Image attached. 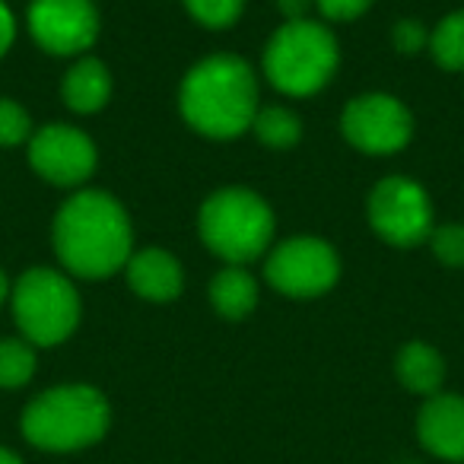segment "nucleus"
Wrapping results in <instances>:
<instances>
[{"instance_id": "1", "label": "nucleus", "mask_w": 464, "mask_h": 464, "mask_svg": "<svg viewBox=\"0 0 464 464\" xmlns=\"http://www.w3.org/2000/svg\"><path fill=\"white\" fill-rule=\"evenodd\" d=\"M52 242L71 277L105 280L124 271L134 252V226L121 200L105 191H77L54 213Z\"/></svg>"}, {"instance_id": "2", "label": "nucleus", "mask_w": 464, "mask_h": 464, "mask_svg": "<svg viewBox=\"0 0 464 464\" xmlns=\"http://www.w3.org/2000/svg\"><path fill=\"white\" fill-rule=\"evenodd\" d=\"M179 109L198 134L232 140L252 130L258 115V77L239 54H210L185 73Z\"/></svg>"}, {"instance_id": "3", "label": "nucleus", "mask_w": 464, "mask_h": 464, "mask_svg": "<svg viewBox=\"0 0 464 464\" xmlns=\"http://www.w3.org/2000/svg\"><path fill=\"white\" fill-rule=\"evenodd\" d=\"M109 401L92 385H58L33 398L23 411V436L42 451H77L109 430Z\"/></svg>"}, {"instance_id": "4", "label": "nucleus", "mask_w": 464, "mask_h": 464, "mask_svg": "<svg viewBox=\"0 0 464 464\" xmlns=\"http://www.w3.org/2000/svg\"><path fill=\"white\" fill-rule=\"evenodd\" d=\"M200 242L226 265H242L271 252L274 210L248 188H219L200 204Z\"/></svg>"}, {"instance_id": "5", "label": "nucleus", "mask_w": 464, "mask_h": 464, "mask_svg": "<svg viewBox=\"0 0 464 464\" xmlns=\"http://www.w3.org/2000/svg\"><path fill=\"white\" fill-rule=\"evenodd\" d=\"M341 48L324 23H284L265 48V73L284 96H315L334 77Z\"/></svg>"}, {"instance_id": "6", "label": "nucleus", "mask_w": 464, "mask_h": 464, "mask_svg": "<svg viewBox=\"0 0 464 464\" xmlns=\"http://www.w3.org/2000/svg\"><path fill=\"white\" fill-rule=\"evenodd\" d=\"M80 293L73 277L54 267H33L14 286V318L33 347L64 343L80 324Z\"/></svg>"}, {"instance_id": "7", "label": "nucleus", "mask_w": 464, "mask_h": 464, "mask_svg": "<svg viewBox=\"0 0 464 464\" xmlns=\"http://www.w3.org/2000/svg\"><path fill=\"white\" fill-rule=\"evenodd\" d=\"M369 226L382 242L394 248H411L430 242L432 204L423 185L404 175H388L369 194Z\"/></svg>"}, {"instance_id": "8", "label": "nucleus", "mask_w": 464, "mask_h": 464, "mask_svg": "<svg viewBox=\"0 0 464 464\" xmlns=\"http://www.w3.org/2000/svg\"><path fill=\"white\" fill-rule=\"evenodd\" d=\"M267 284L293 299L324 296L341 277V258L334 246L315 236H296L271 248L265 265Z\"/></svg>"}, {"instance_id": "9", "label": "nucleus", "mask_w": 464, "mask_h": 464, "mask_svg": "<svg viewBox=\"0 0 464 464\" xmlns=\"http://www.w3.org/2000/svg\"><path fill=\"white\" fill-rule=\"evenodd\" d=\"M347 143L369 156H392L411 143L413 115L392 92H362L350 99L341 115Z\"/></svg>"}, {"instance_id": "10", "label": "nucleus", "mask_w": 464, "mask_h": 464, "mask_svg": "<svg viewBox=\"0 0 464 464\" xmlns=\"http://www.w3.org/2000/svg\"><path fill=\"white\" fill-rule=\"evenodd\" d=\"M96 143L73 124H45L29 137V166L58 188H77L96 172Z\"/></svg>"}, {"instance_id": "11", "label": "nucleus", "mask_w": 464, "mask_h": 464, "mask_svg": "<svg viewBox=\"0 0 464 464\" xmlns=\"http://www.w3.org/2000/svg\"><path fill=\"white\" fill-rule=\"evenodd\" d=\"M29 33L42 52L73 58L96 45L99 10L92 0H33Z\"/></svg>"}, {"instance_id": "12", "label": "nucleus", "mask_w": 464, "mask_h": 464, "mask_svg": "<svg viewBox=\"0 0 464 464\" xmlns=\"http://www.w3.org/2000/svg\"><path fill=\"white\" fill-rule=\"evenodd\" d=\"M417 436L426 451L445 461H464V398L432 394L420 407Z\"/></svg>"}, {"instance_id": "13", "label": "nucleus", "mask_w": 464, "mask_h": 464, "mask_svg": "<svg viewBox=\"0 0 464 464\" xmlns=\"http://www.w3.org/2000/svg\"><path fill=\"white\" fill-rule=\"evenodd\" d=\"M128 286L147 303H172L185 286V271L166 248H140L124 265Z\"/></svg>"}, {"instance_id": "14", "label": "nucleus", "mask_w": 464, "mask_h": 464, "mask_svg": "<svg viewBox=\"0 0 464 464\" xmlns=\"http://www.w3.org/2000/svg\"><path fill=\"white\" fill-rule=\"evenodd\" d=\"M64 105L77 115H96L111 99V73L99 58H80L61 83Z\"/></svg>"}, {"instance_id": "15", "label": "nucleus", "mask_w": 464, "mask_h": 464, "mask_svg": "<svg viewBox=\"0 0 464 464\" xmlns=\"http://www.w3.org/2000/svg\"><path fill=\"white\" fill-rule=\"evenodd\" d=\"M394 369H398V379L407 392L426 394V398L439 394V388H442V382H445L442 353L423 341L404 343V347L398 350V362H394Z\"/></svg>"}, {"instance_id": "16", "label": "nucleus", "mask_w": 464, "mask_h": 464, "mask_svg": "<svg viewBox=\"0 0 464 464\" xmlns=\"http://www.w3.org/2000/svg\"><path fill=\"white\" fill-rule=\"evenodd\" d=\"M210 305L229 322L252 315L255 305H258V280L242 265H226L210 280Z\"/></svg>"}, {"instance_id": "17", "label": "nucleus", "mask_w": 464, "mask_h": 464, "mask_svg": "<svg viewBox=\"0 0 464 464\" xmlns=\"http://www.w3.org/2000/svg\"><path fill=\"white\" fill-rule=\"evenodd\" d=\"M252 130L267 150H293L303 140V121L296 111L284 109V105H267L258 109L252 121Z\"/></svg>"}, {"instance_id": "18", "label": "nucleus", "mask_w": 464, "mask_h": 464, "mask_svg": "<svg viewBox=\"0 0 464 464\" xmlns=\"http://www.w3.org/2000/svg\"><path fill=\"white\" fill-rule=\"evenodd\" d=\"M430 54L445 71H464V10L439 20V26L430 33Z\"/></svg>"}, {"instance_id": "19", "label": "nucleus", "mask_w": 464, "mask_h": 464, "mask_svg": "<svg viewBox=\"0 0 464 464\" xmlns=\"http://www.w3.org/2000/svg\"><path fill=\"white\" fill-rule=\"evenodd\" d=\"M35 375V347L26 337L0 341V388H23Z\"/></svg>"}, {"instance_id": "20", "label": "nucleus", "mask_w": 464, "mask_h": 464, "mask_svg": "<svg viewBox=\"0 0 464 464\" xmlns=\"http://www.w3.org/2000/svg\"><path fill=\"white\" fill-rule=\"evenodd\" d=\"M185 7L204 29H229L239 23L246 0H185Z\"/></svg>"}, {"instance_id": "21", "label": "nucleus", "mask_w": 464, "mask_h": 464, "mask_svg": "<svg viewBox=\"0 0 464 464\" xmlns=\"http://www.w3.org/2000/svg\"><path fill=\"white\" fill-rule=\"evenodd\" d=\"M35 134L33 118L16 99L0 96V147H20Z\"/></svg>"}, {"instance_id": "22", "label": "nucleus", "mask_w": 464, "mask_h": 464, "mask_svg": "<svg viewBox=\"0 0 464 464\" xmlns=\"http://www.w3.org/2000/svg\"><path fill=\"white\" fill-rule=\"evenodd\" d=\"M430 248L442 265L464 267V223H442L430 232Z\"/></svg>"}, {"instance_id": "23", "label": "nucleus", "mask_w": 464, "mask_h": 464, "mask_svg": "<svg viewBox=\"0 0 464 464\" xmlns=\"http://www.w3.org/2000/svg\"><path fill=\"white\" fill-rule=\"evenodd\" d=\"M392 42L401 54H417L423 48H430V29L420 20H398L394 23Z\"/></svg>"}, {"instance_id": "24", "label": "nucleus", "mask_w": 464, "mask_h": 464, "mask_svg": "<svg viewBox=\"0 0 464 464\" xmlns=\"http://www.w3.org/2000/svg\"><path fill=\"white\" fill-rule=\"evenodd\" d=\"M318 10L328 23H350V20H360L369 7H372V0H315Z\"/></svg>"}, {"instance_id": "25", "label": "nucleus", "mask_w": 464, "mask_h": 464, "mask_svg": "<svg viewBox=\"0 0 464 464\" xmlns=\"http://www.w3.org/2000/svg\"><path fill=\"white\" fill-rule=\"evenodd\" d=\"M14 39H16V20H14V10L0 0V58L14 48Z\"/></svg>"}, {"instance_id": "26", "label": "nucleus", "mask_w": 464, "mask_h": 464, "mask_svg": "<svg viewBox=\"0 0 464 464\" xmlns=\"http://www.w3.org/2000/svg\"><path fill=\"white\" fill-rule=\"evenodd\" d=\"M309 4L312 0H277V10L286 16V23L309 20Z\"/></svg>"}, {"instance_id": "27", "label": "nucleus", "mask_w": 464, "mask_h": 464, "mask_svg": "<svg viewBox=\"0 0 464 464\" xmlns=\"http://www.w3.org/2000/svg\"><path fill=\"white\" fill-rule=\"evenodd\" d=\"M0 464H23V461L10 449H0Z\"/></svg>"}, {"instance_id": "28", "label": "nucleus", "mask_w": 464, "mask_h": 464, "mask_svg": "<svg viewBox=\"0 0 464 464\" xmlns=\"http://www.w3.org/2000/svg\"><path fill=\"white\" fill-rule=\"evenodd\" d=\"M7 293H10V284H7V274L0 271V305H4V299H7Z\"/></svg>"}]
</instances>
